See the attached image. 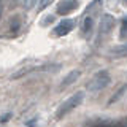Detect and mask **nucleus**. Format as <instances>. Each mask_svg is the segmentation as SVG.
I'll return each mask as SVG.
<instances>
[{"label": "nucleus", "mask_w": 127, "mask_h": 127, "mask_svg": "<svg viewBox=\"0 0 127 127\" xmlns=\"http://www.w3.org/2000/svg\"><path fill=\"white\" fill-rule=\"evenodd\" d=\"M108 83H110V73L106 70H100L91 79V83L87 84V89L89 91H100L105 86H108Z\"/></svg>", "instance_id": "obj_1"}, {"label": "nucleus", "mask_w": 127, "mask_h": 127, "mask_svg": "<svg viewBox=\"0 0 127 127\" xmlns=\"http://www.w3.org/2000/svg\"><path fill=\"white\" fill-rule=\"evenodd\" d=\"M78 0H61L57 3V14H62V16H67L70 13H73L75 10L78 8Z\"/></svg>", "instance_id": "obj_2"}, {"label": "nucleus", "mask_w": 127, "mask_h": 127, "mask_svg": "<svg viewBox=\"0 0 127 127\" xmlns=\"http://www.w3.org/2000/svg\"><path fill=\"white\" fill-rule=\"evenodd\" d=\"M73 27H75V22L71 21V19H64V21H61L54 27V33L57 35V37H64V35L70 33Z\"/></svg>", "instance_id": "obj_3"}, {"label": "nucleus", "mask_w": 127, "mask_h": 127, "mask_svg": "<svg viewBox=\"0 0 127 127\" xmlns=\"http://www.w3.org/2000/svg\"><path fill=\"white\" fill-rule=\"evenodd\" d=\"M114 26V19L111 14H103L100 19V35H108Z\"/></svg>", "instance_id": "obj_4"}, {"label": "nucleus", "mask_w": 127, "mask_h": 127, "mask_svg": "<svg viewBox=\"0 0 127 127\" xmlns=\"http://www.w3.org/2000/svg\"><path fill=\"white\" fill-rule=\"evenodd\" d=\"M83 100V92H78V94H75L73 97L70 98L68 102H65L64 103V106H62V110H61V114L62 113H65V111H68V110H71L73 108V106H76L79 102Z\"/></svg>", "instance_id": "obj_5"}, {"label": "nucleus", "mask_w": 127, "mask_h": 127, "mask_svg": "<svg viewBox=\"0 0 127 127\" xmlns=\"http://www.w3.org/2000/svg\"><path fill=\"white\" fill-rule=\"evenodd\" d=\"M79 75H81V71L79 70H71L68 75H67L65 78H64V81H62V84H61V87H65V86H70L71 83H75L76 79L79 78Z\"/></svg>", "instance_id": "obj_6"}, {"label": "nucleus", "mask_w": 127, "mask_h": 127, "mask_svg": "<svg viewBox=\"0 0 127 127\" xmlns=\"http://www.w3.org/2000/svg\"><path fill=\"white\" fill-rule=\"evenodd\" d=\"M92 26H94V19L92 16H84V19H83V35L87 37V35L91 33V30H92Z\"/></svg>", "instance_id": "obj_7"}, {"label": "nucleus", "mask_w": 127, "mask_h": 127, "mask_svg": "<svg viewBox=\"0 0 127 127\" xmlns=\"http://www.w3.org/2000/svg\"><path fill=\"white\" fill-rule=\"evenodd\" d=\"M111 53H113L114 56H127V43H124V45H121V46H116V48H113L111 49Z\"/></svg>", "instance_id": "obj_8"}, {"label": "nucleus", "mask_w": 127, "mask_h": 127, "mask_svg": "<svg viewBox=\"0 0 127 127\" xmlns=\"http://www.w3.org/2000/svg\"><path fill=\"white\" fill-rule=\"evenodd\" d=\"M35 2H37V0H22V6L26 8V10H30V8H33Z\"/></svg>", "instance_id": "obj_9"}, {"label": "nucleus", "mask_w": 127, "mask_h": 127, "mask_svg": "<svg viewBox=\"0 0 127 127\" xmlns=\"http://www.w3.org/2000/svg\"><path fill=\"white\" fill-rule=\"evenodd\" d=\"M19 26H21V21H19L16 16H13V19H11V29H13V30H18Z\"/></svg>", "instance_id": "obj_10"}, {"label": "nucleus", "mask_w": 127, "mask_h": 127, "mask_svg": "<svg viewBox=\"0 0 127 127\" xmlns=\"http://www.w3.org/2000/svg\"><path fill=\"white\" fill-rule=\"evenodd\" d=\"M49 2H51V0H40V3H38V10H40V11L45 10V8L49 5Z\"/></svg>", "instance_id": "obj_11"}, {"label": "nucleus", "mask_w": 127, "mask_h": 127, "mask_svg": "<svg viewBox=\"0 0 127 127\" xmlns=\"http://www.w3.org/2000/svg\"><path fill=\"white\" fill-rule=\"evenodd\" d=\"M51 21H53V16H49V18H46V19H45V21H43V22H41V26H46V24H49Z\"/></svg>", "instance_id": "obj_12"}, {"label": "nucleus", "mask_w": 127, "mask_h": 127, "mask_svg": "<svg viewBox=\"0 0 127 127\" xmlns=\"http://www.w3.org/2000/svg\"><path fill=\"white\" fill-rule=\"evenodd\" d=\"M0 16H2V5H0Z\"/></svg>", "instance_id": "obj_13"}, {"label": "nucleus", "mask_w": 127, "mask_h": 127, "mask_svg": "<svg viewBox=\"0 0 127 127\" xmlns=\"http://www.w3.org/2000/svg\"><path fill=\"white\" fill-rule=\"evenodd\" d=\"M122 2H124V3H126V5H127V0H122Z\"/></svg>", "instance_id": "obj_14"}]
</instances>
